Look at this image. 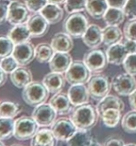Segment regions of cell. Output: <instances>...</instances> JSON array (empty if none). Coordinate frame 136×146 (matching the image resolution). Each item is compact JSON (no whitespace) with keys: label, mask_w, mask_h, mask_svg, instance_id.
I'll list each match as a JSON object with an SVG mask.
<instances>
[{"label":"cell","mask_w":136,"mask_h":146,"mask_svg":"<svg viewBox=\"0 0 136 146\" xmlns=\"http://www.w3.org/2000/svg\"><path fill=\"white\" fill-rule=\"evenodd\" d=\"M97 109L90 103L74 106L70 113V118L78 129L90 130L98 121Z\"/></svg>","instance_id":"6da1fadb"},{"label":"cell","mask_w":136,"mask_h":146,"mask_svg":"<svg viewBox=\"0 0 136 146\" xmlns=\"http://www.w3.org/2000/svg\"><path fill=\"white\" fill-rule=\"evenodd\" d=\"M49 93L43 82L33 81L23 88L22 99L26 104L35 107L45 103L49 97Z\"/></svg>","instance_id":"7a4b0ae2"},{"label":"cell","mask_w":136,"mask_h":146,"mask_svg":"<svg viewBox=\"0 0 136 146\" xmlns=\"http://www.w3.org/2000/svg\"><path fill=\"white\" fill-rule=\"evenodd\" d=\"M89 26L87 17L81 12L71 13L63 23V30L72 38H81Z\"/></svg>","instance_id":"3957f363"},{"label":"cell","mask_w":136,"mask_h":146,"mask_svg":"<svg viewBox=\"0 0 136 146\" xmlns=\"http://www.w3.org/2000/svg\"><path fill=\"white\" fill-rule=\"evenodd\" d=\"M112 87V82L105 74H96L92 76L87 82V88L90 97L95 101H101L108 95Z\"/></svg>","instance_id":"277c9868"},{"label":"cell","mask_w":136,"mask_h":146,"mask_svg":"<svg viewBox=\"0 0 136 146\" xmlns=\"http://www.w3.org/2000/svg\"><path fill=\"white\" fill-rule=\"evenodd\" d=\"M39 130V125L33 116L22 115L15 120L14 137L19 141H27L33 139Z\"/></svg>","instance_id":"5b68a950"},{"label":"cell","mask_w":136,"mask_h":146,"mask_svg":"<svg viewBox=\"0 0 136 146\" xmlns=\"http://www.w3.org/2000/svg\"><path fill=\"white\" fill-rule=\"evenodd\" d=\"M91 78V71L83 60H73L70 68L65 72V79L70 85L86 84Z\"/></svg>","instance_id":"8992f818"},{"label":"cell","mask_w":136,"mask_h":146,"mask_svg":"<svg viewBox=\"0 0 136 146\" xmlns=\"http://www.w3.org/2000/svg\"><path fill=\"white\" fill-rule=\"evenodd\" d=\"M83 62L91 73L99 74L106 68L108 60L106 54L102 49L91 48L83 56Z\"/></svg>","instance_id":"52a82bcc"},{"label":"cell","mask_w":136,"mask_h":146,"mask_svg":"<svg viewBox=\"0 0 136 146\" xmlns=\"http://www.w3.org/2000/svg\"><path fill=\"white\" fill-rule=\"evenodd\" d=\"M50 129L52 130L57 140L61 141H67L78 130L70 118L67 117H60L58 119H56Z\"/></svg>","instance_id":"ba28073f"},{"label":"cell","mask_w":136,"mask_h":146,"mask_svg":"<svg viewBox=\"0 0 136 146\" xmlns=\"http://www.w3.org/2000/svg\"><path fill=\"white\" fill-rule=\"evenodd\" d=\"M58 113L50 103H42L35 106L32 116L36 121L39 127H49L55 122Z\"/></svg>","instance_id":"9c48e42d"},{"label":"cell","mask_w":136,"mask_h":146,"mask_svg":"<svg viewBox=\"0 0 136 146\" xmlns=\"http://www.w3.org/2000/svg\"><path fill=\"white\" fill-rule=\"evenodd\" d=\"M112 87L119 95L129 96L136 90V79L128 73L119 74L114 77Z\"/></svg>","instance_id":"30bf717a"},{"label":"cell","mask_w":136,"mask_h":146,"mask_svg":"<svg viewBox=\"0 0 136 146\" xmlns=\"http://www.w3.org/2000/svg\"><path fill=\"white\" fill-rule=\"evenodd\" d=\"M30 10L24 3L19 0H12L9 5L8 22L11 25H17L20 23H26L30 18Z\"/></svg>","instance_id":"8fae6325"},{"label":"cell","mask_w":136,"mask_h":146,"mask_svg":"<svg viewBox=\"0 0 136 146\" xmlns=\"http://www.w3.org/2000/svg\"><path fill=\"white\" fill-rule=\"evenodd\" d=\"M12 56L20 66H26L35 59V47L30 41L15 45Z\"/></svg>","instance_id":"7c38bea8"},{"label":"cell","mask_w":136,"mask_h":146,"mask_svg":"<svg viewBox=\"0 0 136 146\" xmlns=\"http://www.w3.org/2000/svg\"><path fill=\"white\" fill-rule=\"evenodd\" d=\"M27 26L29 28L32 37L38 38L45 35L49 30V23L40 13H34L27 21Z\"/></svg>","instance_id":"4fadbf2b"},{"label":"cell","mask_w":136,"mask_h":146,"mask_svg":"<svg viewBox=\"0 0 136 146\" xmlns=\"http://www.w3.org/2000/svg\"><path fill=\"white\" fill-rule=\"evenodd\" d=\"M72 62V58L69 52H55L48 62L49 69L51 72L63 74L70 68Z\"/></svg>","instance_id":"5bb4252c"},{"label":"cell","mask_w":136,"mask_h":146,"mask_svg":"<svg viewBox=\"0 0 136 146\" xmlns=\"http://www.w3.org/2000/svg\"><path fill=\"white\" fill-rule=\"evenodd\" d=\"M68 96L73 106H79L88 103L89 99H90L88 88L86 86H84V84L70 85L69 90H68Z\"/></svg>","instance_id":"9a60e30c"},{"label":"cell","mask_w":136,"mask_h":146,"mask_svg":"<svg viewBox=\"0 0 136 146\" xmlns=\"http://www.w3.org/2000/svg\"><path fill=\"white\" fill-rule=\"evenodd\" d=\"M83 42L89 48H97L103 43V32L97 24H89L83 35Z\"/></svg>","instance_id":"2e32d148"},{"label":"cell","mask_w":136,"mask_h":146,"mask_svg":"<svg viewBox=\"0 0 136 146\" xmlns=\"http://www.w3.org/2000/svg\"><path fill=\"white\" fill-rule=\"evenodd\" d=\"M49 103L56 110L58 115H61L70 113L74 107L70 102L69 96H68V93H64V92L61 91L54 94L53 97L50 99Z\"/></svg>","instance_id":"e0dca14e"},{"label":"cell","mask_w":136,"mask_h":146,"mask_svg":"<svg viewBox=\"0 0 136 146\" xmlns=\"http://www.w3.org/2000/svg\"><path fill=\"white\" fill-rule=\"evenodd\" d=\"M106 54L108 63L114 65H120L123 64L125 59L129 55V52L127 48H125V46L121 42H120V43L109 46L106 48Z\"/></svg>","instance_id":"ac0fdd59"},{"label":"cell","mask_w":136,"mask_h":146,"mask_svg":"<svg viewBox=\"0 0 136 146\" xmlns=\"http://www.w3.org/2000/svg\"><path fill=\"white\" fill-rule=\"evenodd\" d=\"M50 45L55 52H70L73 48L72 37L65 32H60L54 35Z\"/></svg>","instance_id":"d6986e66"},{"label":"cell","mask_w":136,"mask_h":146,"mask_svg":"<svg viewBox=\"0 0 136 146\" xmlns=\"http://www.w3.org/2000/svg\"><path fill=\"white\" fill-rule=\"evenodd\" d=\"M10 81L18 88H24L28 84L33 82V74L25 66H19L10 74Z\"/></svg>","instance_id":"ffe728a7"},{"label":"cell","mask_w":136,"mask_h":146,"mask_svg":"<svg viewBox=\"0 0 136 146\" xmlns=\"http://www.w3.org/2000/svg\"><path fill=\"white\" fill-rule=\"evenodd\" d=\"M65 76H63L62 74L51 72L45 74L42 82L50 93L56 94L62 90V88L65 86Z\"/></svg>","instance_id":"44dd1931"},{"label":"cell","mask_w":136,"mask_h":146,"mask_svg":"<svg viewBox=\"0 0 136 146\" xmlns=\"http://www.w3.org/2000/svg\"><path fill=\"white\" fill-rule=\"evenodd\" d=\"M8 36L13 41L15 45L25 43L30 41L32 38V35L30 33L27 23H20L17 25H13L8 32Z\"/></svg>","instance_id":"7402d4cb"},{"label":"cell","mask_w":136,"mask_h":146,"mask_svg":"<svg viewBox=\"0 0 136 146\" xmlns=\"http://www.w3.org/2000/svg\"><path fill=\"white\" fill-rule=\"evenodd\" d=\"M58 140L54 136L51 129H41L32 139L31 146H57Z\"/></svg>","instance_id":"603a6c76"},{"label":"cell","mask_w":136,"mask_h":146,"mask_svg":"<svg viewBox=\"0 0 136 146\" xmlns=\"http://www.w3.org/2000/svg\"><path fill=\"white\" fill-rule=\"evenodd\" d=\"M39 13L47 21L49 24H56L59 23L64 16V11L61 7L52 3H47Z\"/></svg>","instance_id":"cb8c5ba5"},{"label":"cell","mask_w":136,"mask_h":146,"mask_svg":"<svg viewBox=\"0 0 136 146\" xmlns=\"http://www.w3.org/2000/svg\"><path fill=\"white\" fill-rule=\"evenodd\" d=\"M108 8L106 0H87L85 10L93 19L99 20L104 18Z\"/></svg>","instance_id":"d4e9b609"},{"label":"cell","mask_w":136,"mask_h":146,"mask_svg":"<svg viewBox=\"0 0 136 146\" xmlns=\"http://www.w3.org/2000/svg\"><path fill=\"white\" fill-rule=\"evenodd\" d=\"M102 32H103V43L106 46H107V47L114 44L120 43V42L122 41L123 33L120 30V27L106 25L104 29H102Z\"/></svg>","instance_id":"484cf974"},{"label":"cell","mask_w":136,"mask_h":146,"mask_svg":"<svg viewBox=\"0 0 136 146\" xmlns=\"http://www.w3.org/2000/svg\"><path fill=\"white\" fill-rule=\"evenodd\" d=\"M97 109V112L100 115L101 113H103L106 109L110 108H116L120 109V111L123 112V110L125 108V104L123 101L120 98L117 97L114 95H107L105 98H103L101 101H99L97 105L95 106Z\"/></svg>","instance_id":"4316f807"},{"label":"cell","mask_w":136,"mask_h":146,"mask_svg":"<svg viewBox=\"0 0 136 146\" xmlns=\"http://www.w3.org/2000/svg\"><path fill=\"white\" fill-rule=\"evenodd\" d=\"M121 113L120 109L110 108L105 110L103 113L99 115L103 121V124L107 127H115L120 123L121 118Z\"/></svg>","instance_id":"83f0119b"},{"label":"cell","mask_w":136,"mask_h":146,"mask_svg":"<svg viewBox=\"0 0 136 146\" xmlns=\"http://www.w3.org/2000/svg\"><path fill=\"white\" fill-rule=\"evenodd\" d=\"M94 140L89 130L78 129L76 133L67 141V146H88Z\"/></svg>","instance_id":"f1b7e54d"},{"label":"cell","mask_w":136,"mask_h":146,"mask_svg":"<svg viewBox=\"0 0 136 146\" xmlns=\"http://www.w3.org/2000/svg\"><path fill=\"white\" fill-rule=\"evenodd\" d=\"M54 53L55 50L48 43H40L35 47V59L40 63H48Z\"/></svg>","instance_id":"f546056e"},{"label":"cell","mask_w":136,"mask_h":146,"mask_svg":"<svg viewBox=\"0 0 136 146\" xmlns=\"http://www.w3.org/2000/svg\"><path fill=\"white\" fill-rule=\"evenodd\" d=\"M103 19L105 21L106 25L119 26L120 23H123V21L125 19V14L123 12V9L108 8Z\"/></svg>","instance_id":"4dcf8cb0"},{"label":"cell","mask_w":136,"mask_h":146,"mask_svg":"<svg viewBox=\"0 0 136 146\" xmlns=\"http://www.w3.org/2000/svg\"><path fill=\"white\" fill-rule=\"evenodd\" d=\"M15 120L13 118L0 116V141L9 140L14 136Z\"/></svg>","instance_id":"1f68e13d"},{"label":"cell","mask_w":136,"mask_h":146,"mask_svg":"<svg viewBox=\"0 0 136 146\" xmlns=\"http://www.w3.org/2000/svg\"><path fill=\"white\" fill-rule=\"evenodd\" d=\"M20 106L18 102L4 101L0 102V116L14 118L20 112Z\"/></svg>","instance_id":"d6a6232c"},{"label":"cell","mask_w":136,"mask_h":146,"mask_svg":"<svg viewBox=\"0 0 136 146\" xmlns=\"http://www.w3.org/2000/svg\"><path fill=\"white\" fill-rule=\"evenodd\" d=\"M121 127L129 134L136 133V110L126 113L121 119Z\"/></svg>","instance_id":"836d02e7"},{"label":"cell","mask_w":136,"mask_h":146,"mask_svg":"<svg viewBox=\"0 0 136 146\" xmlns=\"http://www.w3.org/2000/svg\"><path fill=\"white\" fill-rule=\"evenodd\" d=\"M15 44L8 35H0V60L12 55Z\"/></svg>","instance_id":"e575fe53"},{"label":"cell","mask_w":136,"mask_h":146,"mask_svg":"<svg viewBox=\"0 0 136 146\" xmlns=\"http://www.w3.org/2000/svg\"><path fill=\"white\" fill-rule=\"evenodd\" d=\"M87 0H66L64 9L68 14L81 12L86 9Z\"/></svg>","instance_id":"d590c367"},{"label":"cell","mask_w":136,"mask_h":146,"mask_svg":"<svg viewBox=\"0 0 136 146\" xmlns=\"http://www.w3.org/2000/svg\"><path fill=\"white\" fill-rule=\"evenodd\" d=\"M20 66L19 62L12 55L5 57L0 60V67L5 71L7 74H11L13 71H15Z\"/></svg>","instance_id":"8d00e7d4"},{"label":"cell","mask_w":136,"mask_h":146,"mask_svg":"<svg viewBox=\"0 0 136 146\" xmlns=\"http://www.w3.org/2000/svg\"><path fill=\"white\" fill-rule=\"evenodd\" d=\"M123 35L126 39L136 41V20H129L123 28Z\"/></svg>","instance_id":"74e56055"},{"label":"cell","mask_w":136,"mask_h":146,"mask_svg":"<svg viewBox=\"0 0 136 146\" xmlns=\"http://www.w3.org/2000/svg\"><path fill=\"white\" fill-rule=\"evenodd\" d=\"M123 67L126 73L133 76H136V53L129 54L127 56V58L125 59L123 62Z\"/></svg>","instance_id":"f35d334b"},{"label":"cell","mask_w":136,"mask_h":146,"mask_svg":"<svg viewBox=\"0 0 136 146\" xmlns=\"http://www.w3.org/2000/svg\"><path fill=\"white\" fill-rule=\"evenodd\" d=\"M23 3L33 13H38L48 3V0H23Z\"/></svg>","instance_id":"ab89813d"},{"label":"cell","mask_w":136,"mask_h":146,"mask_svg":"<svg viewBox=\"0 0 136 146\" xmlns=\"http://www.w3.org/2000/svg\"><path fill=\"white\" fill-rule=\"evenodd\" d=\"M123 12L128 20H136V0H127Z\"/></svg>","instance_id":"60d3db41"},{"label":"cell","mask_w":136,"mask_h":146,"mask_svg":"<svg viewBox=\"0 0 136 146\" xmlns=\"http://www.w3.org/2000/svg\"><path fill=\"white\" fill-rule=\"evenodd\" d=\"M12 0H0V25L8 22L9 9Z\"/></svg>","instance_id":"b9f144b4"},{"label":"cell","mask_w":136,"mask_h":146,"mask_svg":"<svg viewBox=\"0 0 136 146\" xmlns=\"http://www.w3.org/2000/svg\"><path fill=\"white\" fill-rule=\"evenodd\" d=\"M125 48H127V50L129 52V54H133V53H136V41L133 40H130V39H126L125 40L121 41Z\"/></svg>","instance_id":"7bdbcfd3"},{"label":"cell","mask_w":136,"mask_h":146,"mask_svg":"<svg viewBox=\"0 0 136 146\" xmlns=\"http://www.w3.org/2000/svg\"><path fill=\"white\" fill-rule=\"evenodd\" d=\"M103 146H125L124 141L121 140L120 138L111 137L105 141Z\"/></svg>","instance_id":"ee69618b"},{"label":"cell","mask_w":136,"mask_h":146,"mask_svg":"<svg viewBox=\"0 0 136 146\" xmlns=\"http://www.w3.org/2000/svg\"><path fill=\"white\" fill-rule=\"evenodd\" d=\"M106 1H107V3H108L109 8L123 9L127 0H106Z\"/></svg>","instance_id":"f6af8a7d"},{"label":"cell","mask_w":136,"mask_h":146,"mask_svg":"<svg viewBox=\"0 0 136 146\" xmlns=\"http://www.w3.org/2000/svg\"><path fill=\"white\" fill-rule=\"evenodd\" d=\"M129 102L131 109L136 110V90L131 95H129Z\"/></svg>","instance_id":"bcb514c9"},{"label":"cell","mask_w":136,"mask_h":146,"mask_svg":"<svg viewBox=\"0 0 136 146\" xmlns=\"http://www.w3.org/2000/svg\"><path fill=\"white\" fill-rule=\"evenodd\" d=\"M7 78H8V76H7V73L0 67V87H2L3 85L6 83Z\"/></svg>","instance_id":"7dc6e473"},{"label":"cell","mask_w":136,"mask_h":146,"mask_svg":"<svg viewBox=\"0 0 136 146\" xmlns=\"http://www.w3.org/2000/svg\"><path fill=\"white\" fill-rule=\"evenodd\" d=\"M66 2V0H48V3H52V4H57V5H64Z\"/></svg>","instance_id":"c3c4849f"},{"label":"cell","mask_w":136,"mask_h":146,"mask_svg":"<svg viewBox=\"0 0 136 146\" xmlns=\"http://www.w3.org/2000/svg\"><path fill=\"white\" fill-rule=\"evenodd\" d=\"M88 146H102V145L100 144L98 141H96L95 140V139H94V140H93V141L90 142V144H89Z\"/></svg>","instance_id":"681fc988"},{"label":"cell","mask_w":136,"mask_h":146,"mask_svg":"<svg viewBox=\"0 0 136 146\" xmlns=\"http://www.w3.org/2000/svg\"><path fill=\"white\" fill-rule=\"evenodd\" d=\"M125 146H136L135 143H128V144H125Z\"/></svg>","instance_id":"f907efd6"},{"label":"cell","mask_w":136,"mask_h":146,"mask_svg":"<svg viewBox=\"0 0 136 146\" xmlns=\"http://www.w3.org/2000/svg\"><path fill=\"white\" fill-rule=\"evenodd\" d=\"M0 146H6V145H5L4 143H3V142H2L1 141H0Z\"/></svg>","instance_id":"816d5d0a"},{"label":"cell","mask_w":136,"mask_h":146,"mask_svg":"<svg viewBox=\"0 0 136 146\" xmlns=\"http://www.w3.org/2000/svg\"><path fill=\"white\" fill-rule=\"evenodd\" d=\"M12 146H21V145H12Z\"/></svg>","instance_id":"f5cc1de1"}]
</instances>
